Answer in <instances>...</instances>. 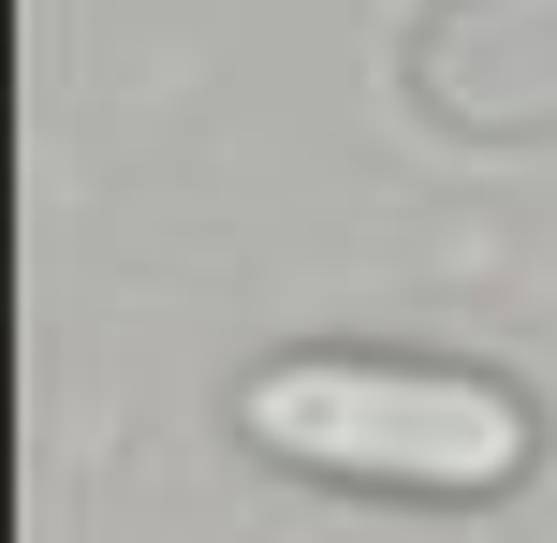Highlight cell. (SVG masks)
Here are the masks:
<instances>
[{
	"mask_svg": "<svg viewBox=\"0 0 557 543\" xmlns=\"http://www.w3.org/2000/svg\"><path fill=\"white\" fill-rule=\"evenodd\" d=\"M235 441L308 485L382 499H513L543 456V411L484 368H396V353H278L235 382Z\"/></svg>",
	"mask_w": 557,
	"mask_h": 543,
	"instance_id": "6da1fadb",
	"label": "cell"
}]
</instances>
